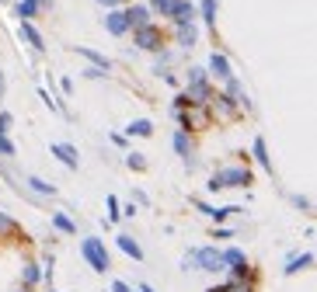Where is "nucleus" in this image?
I'll use <instances>...</instances> for the list:
<instances>
[{
    "mask_svg": "<svg viewBox=\"0 0 317 292\" xmlns=\"http://www.w3.org/2000/svg\"><path fill=\"white\" fill-rule=\"evenodd\" d=\"M80 254H84V261H87L94 272H108V250H105V244H101L98 236L80 240Z\"/></svg>",
    "mask_w": 317,
    "mask_h": 292,
    "instance_id": "7ed1b4c3",
    "label": "nucleus"
},
{
    "mask_svg": "<svg viewBox=\"0 0 317 292\" xmlns=\"http://www.w3.org/2000/svg\"><path fill=\"white\" fill-rule=\"evenodd\" d=\"M18 14H21L25 21H32V18L39 14V0H21V4H18Z\"/></svg>",
    "mask_w": 317,
    "mask_h": 292,
    "instance_id": "dca6fc26",
    "label": "nucleus"
},
{
    "mask_svg": "<svg viewBox=\"0 0 317 292\" xmlns=\"http://www.w3.org/2000/svg\"><path fill=\"white\" fill-rule=\"evenodd\" d=\"M0 153H4V156H14V143H11L7 136H0Z\"/></svg>",
    "mask_w": 317,
    "mask_h": 292,
    "instance_id": "cd10ccee",
    "label": "nucleus"
},
{
    "mask_svg": "<svg viewBox=\"0 0 317 292\" xmlns=\"http://www.w3.org/2000/svg\"><path fill=\"white\" fill-rule=\"evenodd\" d=\"M244 184H251V170H244V167H227V170H220V174L209 178V192H220V188H244Z\"/></svg>",
    "mask_w": 317,
    "mask_h": 292,
    "instance_id": "f03ea898",
    "label": "nucleus"
},
{
    "mask_svg": "<svg viewBox=\"0 0 317 292\" xmlns=\"http://www.w3.org/2000/svg\"><path fill=\"white\" fill-rule=\"evenodd\" d=\"M21 292H32V289H21Z\"/></svg>",
    "mask_w": 317,
    "mask_h": 292,
    "instance_id": "f704fd0d",
    "label": "nucleus"
},
{
    "mask_svg": "<svg viewBox=\"0 0 317 292\" xmlns=\"http://www.w3.org/2000/svg\"><path fill=\"white\" fill-rule=\"evenodd\" d=\"M174 150L185 156V160H192V140H188V132L181 129V132H174Z\"/></svg>",
    "mask_w": 317,
    "mask_h": 292,
    "instance_id": "9b49d317",
    "label": "nucleus"
},
{
    "mask_svg": "<svg viewBox=\"0 0 317 292\" xmlns=\"http://www.w3.org/2000/svg\"><path fill=\"white\" fill-rule=\"evenodd\" d=\"M195 35H199L195 24H178V42L181 46H195Z\"/></svg>",
    "mask_w": 317,
    "mask_h": 292,
    "instance_id": "4468645a",
    "label": "nucleus"
},
{
    "mask_svg": "<svg viewBox=\"0 0 317 292\" xmlns=\"http://www.w3.org/2000/svg\"><path fill=\"white\" fill-rule=\"evenodd\" d=\"M21 38H25V42H28L32 49H39V52H42V35H39V32H35V28H32L28 21L21 24Z\"/></svg>",
    "mask_w": 317,
    "mask_h": 292,
    "instance_id": "f8f14e48",
    "label": "nucleus"
},
{
    "mask_svg": "<svg viewBox=\"0 0 317 292\" xmlns=\"http://www.w3.org/2000/svg\"><path fill=\"white\" fill-rule=\"evenodd\" d=\"M254 156H258V164H261V167L268 170V156H265V140H261V136L254 140Z\"/></svg>",
    "mask_w": 317,
    "mask_h": 292,
    "instance_id": "5701e85b",
    "label": "nucleus"
},
{
    "mask_svg": "<svg viewBox=\"0 0 317 292\" xmlns=\"http://www.w3.org/2000/svg\"><path fill=\"white\" fill-rule=\"evenodd\" d=\"M136 46H143V49H160V32L150 28V24L136 28Z\"/></svg>",
    "mask_w": 317,
    "mask_h": 292,
    "instance_id": "39448f33",
    "label": "nucleus"
},
{
    "mask_svg": "<svg viewBox=\"0 0 317 292\" xmlns=\"http://www.w3.org/2000/svg\"><path fill=\"white\" fill-rule=\"evenodd\" d=\"M77 52H80V56H87V60H91V63L98 66V70H108V66H112V63H108V60H105L101 52H94V49H77Z\"/></svg>",
    "mask_w": 317,
    "mask_h": 292,
    "instance_id": "f3484780",
    "label": "nucleus"
},
{
    "mask_svg": "<svg viewBox=\"0 0 317 292\" xmlns=\"http://www.w3.org/2000/svg\"><path fill=\"white\" fill-rule=\"evenodd\" d=\"M178 4H181V0H154V7H157L160 14H171V10H174Z\"/></svg>",
    "mask_w": 317,
    "mask_h": 292,
    "instance_id": "393cba45",
    "label": "nucleus"
},
{
    "mask_svg": "<svg viewBox=\"0 0 317 292\" xmlns=\"http://www.w3.org/2000/svg\"><path fill=\"white\" fill-rule=\"evenodd\" d=\"M0 94H4V73H0Z\"/></svg>",
    "mask_w": 317,
    "mask_h": 292,
    "instance_id": "72a5a7b5",
    "label": "nucleus"
},
{
    "mask_svg": "<svg viewBox=\"0 0 317 292\" xmlns=\"http://www.w3.org/2000/svg\"><path fill=\"white\" fill-rule=\"evenodd\" d=\"M98 4H105V7H115V4H119V0H98Z\"/></svg>",
    "mask_w": 317,
    "mask_h": 292,
    "instance_id": "7c9ffc66",
    "label": "nucleus"
},
{
    "mask_svg": "<svg viewBox=\"0 0 317 292\" xmlns=\"http://www.w3.org/2000/svg\"><path fill=\"white\" fill-rule=\"evenodd\" d=\"M119 216H122V212H119V198H115V195H108V222H115Z\"/></svg>",
    "mask_w": 317,
    "mask_h": 292,
    "instance_id": "b1692460",
    "label": "nucleus"
},
{
    "mask_svg": "<svg viewBox=\"0 0 317 292\" xmlns=\"http://www.w3.org/2000/svg\"><path fill=\"white\" fill-rule=\"evenodd\" d=\"M209 66H213V73H216V76H223V80H230V63H227V60H223L220 52H216V56L209 60Z\"/></svg>",
    "mask_w": 317,
    "mask_h": 292,
    "instance_id": "ddd939ff",
    "label": "nucleus"
},
{
    "mask_svg": "<svg viewBox=\"0 0 317 292\" xmlns=\"http://www.w3.org/2000/svg\"><path fill=\"white\" fill-rule=\"evenodd\" d=\"M192 14H195V7L188 4V0H181L174 10H171V18H174V24H192Z\"/></svg>",
    "mask_w": 317,
    "mask_h": 292,
    "instance_id": "6e6552de",
    "label": "nucleus"
},
{
    "mask_svg": "<svg viewBox=\"0 0 317 292\" xmlns=\"http://www.w3.org/2000/svg\"><path fill=\"white\" fill-rule=\"evenodd\" d=\"M39 278H42V272H39V264H28V268H25V286L32 289V286H35Z\"/></svg>",
    "mask_w": 317,
    "mask_h": 292,
    "instance_id": "412c9836",
    "label": "nucleus"
},
{
    "mask_svg": "<svg viewBox=\"0 0 317 292\" xmlns=\"http://www.w3.org/2000/svg\"><path fill=\"white\" fill-rule=\"evenodd\" d=\"M105 28L112 32V35H126L133 24H129V18H126V10H112L108 18H105Z\"/></svg>",
    "mask_w": 317,
    "mask_h": 292,
    "instance_id": "20e7f679",
    "label": "nucleus"
},
{
    "mask_svg": "<svg viewBox=\"0 0 317 292\" xmlns=\"http://www.w3.org/2000/svg\"><path fill=\"white\" fill-rule=\"evenodd\" d=\"M126 18H129V24H133V28L150 24V10H147V7H140V4H136V7H129V10H126Z\"/></svg>",
    "mask_w": 317,
    "mask_h": 292,
    "instance_id": "1a4fd4ad",
    "label": "nucleus"
},
{
    "mask_svg": "<svg viewBox=\"0 0 317 292\" xmlns=\"http://www.w3.org/2000/svg\"><path fill=\"white\" fill-rule=\"evenodd\" d=\"M202 18H206V24L216 21V0H202Z\"/></svg>",
    "mask_w": 317,
    "mask_h": 292,
    "instance_id": "4be33fe9",
    "label": "nucleus"
},
{
    "mask_svg": "<svg viewBox=\"0 0 317 292\" xmlns=\"http://www.w3.org/2000/svg\"><path fill=\"white\" fill-rule=\"evenodd\" d=\"M39 7H53V0H39Z\"/></svg>",
    "mask_w": 317,
    "mask_h": 292,
    "instance_id": "2f4dec72",
    "label": "nucleus"
},
{
    "mask_svg": "<svg viewBox=\"0 0 317 292\" xmlns=\"http://www.w3.org/2000/svg\"><path fill=\"white\" fill-rule=\"evenodd\" d=\"M126 164H129L133 170H143V167H147V160H143L140 153H129V160H126Z\"/></svg>",
    "mask_w": 317,
    "mask_h": 292,
    "instance_id": "bb28decb",
    "label": "nucleus"
},
{
    "mask_svg": "<svg viewBox=\"0 0 317 292\" xmlns=\"http://www.w3.org/2000/svg\"><path fill=\"white\" fill-rule=\"evenodd\" d=\"M53 226H56L60 233H74V230H77V226H74V219L63 216V212H56V216H53Z\"/></svg>",
    "mask_w": 317,
    "mask_h": 292,
    "instance_id": "a211bd4d",
    "label": "nucleus"
},
{
    "mask_svg": "<svg viewBox=\"0 0 317 292\" xmlns=\"http://www.w3.org/2000/svg\"><path fill=\"white\" fill-rule=\"evenodd\" d=\"M112 292H133V289H129L126 282H112Z\"/></svg>",
    "mask_w": 317,
    "mask_h": 292,
    "instance_id": "c756f323",
    "label": "nucleus"
},
{
    "mask_svg": "<svg viewBox=\"0 0 317 292\" xmlns=\"http://www.w3.org/2000/svg\"><path fill=\"white\" fill-rule=\"evenodd\" d=\"M150 132H154L150 118H136V122L129 126V136H150Z\"/></svg>",
    "mask_w": 317,
    "mask_h": 292,
    "instance_id": "2eb2a0df",
    "label": "nucleus"
},
{
    "mask_svg": "<svg viewBox=\"0 0 317 292\" xmlns=\"http://www.w3.org/2000/svg\"><path fill=\"white\" fill-rule=\"evenodd\" d=\"M181 268H185V272H192V268H202V272H223L227 264H223V250H216V247H195V250L185 254Z\"/></svg>",
    "mask_w": 317,
    "mask_h": 292,
    "instance_id": "f257e3e1",
    "label": "nucleus"
},
{
    "mask_svg": "<svg viewBox=\"0 0 317 292\" xmlns=\"http://www.w3.org/2000/svg\"><path fill=\"white\" fill-rule=\"evenodd\" d=\"M136 292H154V289H150V286H140V289H136Z\"/></svg>",
    "mask_w": 317,
    "mask_h": 292,
    "instance_id": "473e14b6",
    "label": "nucleus"
},
{
    "mask_svg": "<svg viewBox=\"0 0 317 292\" xmlns=\"http://www.w3.org/2000/svg\"><path fill=\"white\" fill-rule=\"evenodd\" d=\"M53 153H56L67 167H77V150H74L70 143H53Z\"/></svg>",
    "mask_w": 317,
    "mask_h": 292,
    "instance_id": "0eeeda50",
    "label": "nucleus"
},
{
    "mask_svg": "<svg viewBox=\"0 0 317 292\" xmlns=\"http://www.w3.org/2000/svg\"><path fill=\"white\" fill-rule=\"evenodd\" d=\"M11 233H18V222L7 216V212H0V236H11Z\"/></svg>",
    "mask_w": 317,
    "mask_h": 292,
    "instance_id": "6ab92c4d",
    "label": "nucleus"
},
{
    "mask_svg": "<svg viewBox=\"0 0 317 292\" xmlns=\"http://www.w3.org/2000/svg\"><path fill=\"white\" fill-rule=\"evenodd\" d=\"M310 254H296V258H289L286 261V275H296V272H303V268H310Z\"/></svg>",
    "mask_w": 317,
    "mask_h": 292,
    "instance_id": "9d476101",
    "label": "nucleus"
},
{
    "mask_svg": "<svg viewBox=\"0 0 317 292\" xmlns=\"http://www.w3.org/2000/svg\"><path fill=\"white\" fill-rule=\"evenodd\" d=\"M53 292H56V289H53Z\"/></svg>",
    "mask_w": 317,
    "mask_h": 292,
    "instance_id": "c9c22d12",
    "label": "nucleus"
},
{
    "mask_svg": "<svg viewBox=\"0 0 317 292\" xmlns=\"http://www.w3.org/2000/svg\"><path fill=\"white\" fill-rule=\"evenodd\" d=\"M192 98H199V104H202V101L209 98V87H206V84H192Z\"/></svg>",
    "mask_w": 317,
    "mask_h": 292,
    "instance_id": "a878e982",
    "label": "nucleus"
},
{
    "mask_svg": "<svg viewBox=\"0 0 317 292\" xmlns=\"http://www.w3.org/2000/svg\"><path fill=\"white\" fill-rule=\"evenodd\" d=\"M115 244H119V250H122V254H129L133 261H143V247H140V244H136L133 236H126V233H119V240H115Z\"/></svg>",
    "mask_w": 317,
    "mask_h": 292,
    "instance_id": "423d86ee",
    "label": "nucleus"
},
{
    "mask_svg": "<svg viewBox=\"0 0 317 292\" xmlns=\"http://www.w3.org/2000/svg\"><path fill=\"white\" fill-rule=\"evenodd\" d=\"M7 129H11V115L0 112V136H7Z\"/></svg>",
    "mask_w": 317,
    "mask_h": 292,
    "instance_id": "c85d7f7f",
    "label": "nucleus"
},
{
    "mask_svg": "<svg viewBox=\"0 0 317 292\" xmlns=\"http://www.w3.org/2000/svg\"><path fill=\"white\" fill-rule=\"evenodd\" d=\"M28 184H32L39 195H56V188H53V184H46L42 178H28Z\"/></svg>",
    "mask_w": 317,
    "mask_h": 292,
    "instance_id": "aec40b11",
    "label": "nucleus"
}]
</instances>
